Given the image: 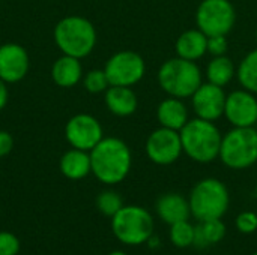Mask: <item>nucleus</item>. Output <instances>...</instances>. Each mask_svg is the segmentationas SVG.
Listing matches in <instances>:
<instances>
[{
  "instance_id": "39448f33",
  "label": "nucleus",
  "mask_w": 257,
  "mask_h": 255,
  "mask_svg": "<svg viewBox=\"0 0 257 255\" xmlns=\"http://www.w3.org/2000/svg\"><path fill=\"white\" fill-rule=\"evenodd\" d=\"M54 42L63 54L83 59L96 45L95 26L87 18L78 15L66 17L54 27Z\"/></svg>"
},
{
  "instance_id": "b1692460",
  "label": "nucleus",
  "mask_w": 257,
  "mask_h": 255,
  "mask_svg": "<svg viewBox=\"0 0 257 255\" xmlns=\"http://www.w3.org/2000/svg\"><path fill=\"white\" fill-rule=\"evenodd\" d=\"M196 227L187 221H179L170 225V240L176 248H188L194 245Z\"/></svg>"
},
{
  "instance_id": "9d476101",
  "label": "nucleus",
  "mask_w": 257,
  "mask_h": 255,
  "mask_svg": "<svg viewBox=\"0 0 257 255\" xmlns=\"http://www.w3.org/2000/svg\"><path fill=\"white\" fill-rule=\"evenodd\" d=\"M145 150L148 158L157 165L175 164L184 153L179 131L163 126L154 129L146 138Z\"/></svg>"
},
{
  "instance_id": "72a5a7b5",
  "label": "nucleus",
  "mask_w": 257,
  "mask_h": 255,
  "mask_svg": "<svg viewBox=\"0 0 257 255\" xmlns=\"http://www.w3.org/2000/svg\"><path fill=\"white\" fill-rule=\"evenodd\" d=\"M253 255H257V252H254V254H253Z\"/></svg>"
},
{
  "instance_id": "4468645a",
  "label": "nucleus",
  "mask_w": 257,
  "mask_h": 255,
  "mask_svg": "<svg viewBox=\"0 0 257 255\" xmlns=\"http://www.w3.org/2000/svg\"><path fill=\"white\" fill-rule=\"evenodd\" d=\"M29 71V54L18 44L0 45V78L5 83H18Z\"/></svg>"
},
{
  "instance_id": "423d86ee",
  "label": "nucleus",
  "mask_w": 257,
  "mask_h": 255,
  "mask_svg": "<svg viewBox=\"0 0 257 255\" xmlns=\"http://www.w3.org/2000/svg\"><path fill=\"white\" fill-rule=\"evenodd\" d=\"M230 170H247L257 162V129L232 128L223 135L220 156Z\"/></svg>"
},
{
  "instance_id": "bb28decb",
  "label": "nucleus",
  "mask_w": 257,
  "mask_h": 255,
  "mask_svg": "<svg viewBox=\"0 0 257 255\" xmlns=\"http://www.w3.org/2000/svg\"><path fill=\"white\" fill-rule=\"evenodd\" d=\"M20 246V240L14 233L0 231V255H17Z\"/></svg>"
},
{
  "instance_id": "393cba45",
  "label": "nucleus",
  "mask_w": 257,
  "mask_h": 255,
  "mask_svg": "<svg viewBox=\"0 0 257 255\" xmlns=\"http://www.w3.org/2000/svg\"><path fill=\"white\" fill-rule=\"evenodd\" d=\"M96 207L104 216L113 218L123 207V201L116 191L107 189L96 197Z\"/></svg>"
},
{
  "instance_id": "6e6552de",
  "label": "nucleus",
  "mask_w": 257,
  "mask_h": 255,
  "mask_svg": "<svg viewBox=\"0 0 257 255\" xmlns=\"http://www.w3.org/2000/svg\"><path fill=\"white\" fill-rule=\"evenodd\" d=\"M236 23V11L230 0H202L196 9V24L206 36H227Z\"/></svg>"
},
{
  "instance_id": "6ab92c4d",
  "label": "nucleus",
  "mask_w": 257,
  "mask_h": 255,
  "mask_svg": "<svg viewBox=\"0 0 257 255\" xmlns=\"http://www.w3.org/2000/svg\"><path fill=\"white\" fill-rule=\"evenodd\" d=\"M51 77H53V81L60 87H65V89L74 87L75 84L80 83L83 77V66H81L80 59L63 54L53 63Z\"/></svg>"
},
{
  "instance_id": "aec40b11",
  "label": "nucleus",
  "mask_w": 257,
  "mask_h": 255,
  "mask_svg": "<svg viewBox=\"0 0 257 255\" xmlns=\"http://www.w3.org/2000/svg\"><path fill=\"white\" fill-rule=\"evenodd\" d=\"M59 168L66 179L80 180L84 179L89 173H92L90 153L80 149H71L63 153L59 162Z\"/></svg>"
},
{
  "instance_id": "f03ea898",
  "label": "nucleus",
  "mask_w": 257,
  "mask_h": 255,
  "mask_svg": "<svg viewBox=\"0 0 257 255\" xmlns=\"http://www.w3.org/2000/svg\"><path fill=\"white\" fill-rule=\"evenodd\" d=\"M182 150L194 162L209 164L220 156L223 134L215 122L203 119H190L179 131Z\"/></svg>"
},
{
  "instance_id": "9b49d317",
  "label": "nucleus",
  "mask_w": 257,
  "mask_h": 255,
  "mask_svg": "<svg viewBox=\"0 0 257 255\" xmlns=\"http://www.w3.org/2000/svg\"><path fill=\"white\" fill-rule=\"evenodd\" d=\"M233 128H253L257 123V95L238 89L226 95L224 114Z\"/></svg>"
},
{
  "instance_id": "4be33fe9",
  "label": "nucleus",
  "mask_w": 257,
  "mask_h": 255,
  "mask_svg": "<svg viewBox=\"0 0 257 255\" xmlns=\"http://www.w3.org/2000/svg\"><path fill=\"white\" fill-rule=\"evenodd\" d=\"M226 236V225L221 219H208L200 221L196 225V236H194V246L206 248L209 245H215L223 240Z\"/></svg>"
},
{
  "instance_id": "2f4dec72",
  "label": "nucleus",
  "mask_w": 257,
  "mask_h": 255,
  "mask_svg": "<svg viewBox=\"0 0 257 255\" xmlns=\"http://www.w3.org/2000/svg\"><path fill=\"white\" fill-rule=\"evenodd\" d=\"M108 255H128V254H125L123 251H113V252H110Z\"/></svg>"
},
{
  "instance_id": "c85d7f7f",
  "label": "nucleus",
  "mask_w": 257,
  "mask_h": 255,
  "mask_svg": "<svg viewBox=\"0 0 257 255\" xmlns=\"http://www.w3.org/2000/svg\"><path fill=\"white\" fill-rule=\"evenodd\" d=\"M229 50V41L224 35H215V36H208V53L215 57V56H226Z\"/></svg>"
},
{
  "instance_id": "473e14b6",
  "label": "nucleus",
  "mask_w": 257,
  "mask_h": 255,
  "mask_svg": "<svg viewBox=\"0 0 257 255\" xmlns=\"http://www.w3.org/2000/svg\"><path fill=\"white\" fill-rule=\"evenodd\" d=\"M256 42H257V27H256Z\"/></svg>"
},
{
  "instance_id": "7c9ffc66",
  "label": "nucleus",
  "mask_w": 257,
  "mask_h": 255,
  "mask_svg": "<svg viewBox=\"0 0 257 255\" xmlns=\"http://www.w3.org/2000/svg\"><path fill=\"white\" fill-rule=\"evenodd\" d=\"M8 87H6V83L0 78V110H3L8 104Z\"/></svg>"
},
{
  "instance_id": "a211bd4d",
  "label": "nucleus",
  "mask_w": 257,
  "mask_h": 255,
  "mask_svg": "<svg viewBox=\"0 0 257 255\" xmlns=\"http://www.w3.org/2000/svg\"><path fill=\"white\" fill-rule=\"evenodd\" d=\"M158 216L169 225L179 221H187L191 216L190 203L185 197L176 192H169L161 195L155 204Z\"/></svg>"
},
{
  "instance_id": "ddd939ff",
  "label": "nucleus",
  "mask_w": 257,
  "mask_h": 255,
  "mask_svg": "<svg viewBox=\"0 0 257 255\" xmlns=\"http://www.w3.org/2000/svg\"><path fill=\"white\" fill-rule=\"evenodd\" d=\"M226 92L223 87L211 84V83H202V86L193 93L191 99V108L196 114V117L217 122L224 114V104H226Z\"/></svg>"
},
{
  "instance_id": "f704fd0d",
  "label": "nucleus",
  "mask_w": 257,
  "mask_h": 255,
  "mask_svg": "<svg viewBox=\"0 0 257 255\" xmlns=\"http://www.w3.org/2000/svg\"><path fill=\"white\" fill-rule=\"evenodd\" d=\"M256 125H257V123H256Z\"/></svg>"
},
{
  "instance_id": "0eeeda50",
  "label": "nucleus",
  "mask_w": 257,
  "mask_h": 255,
  "mask_svg": "<svg viewBox=\"0 0 257 255\" xmlns=\"http://www.w3.org/2000/svg\"><path fill=\"white\" fill-rule=\"evenodd\" d=\"M111 231L123 245H143L154 234V218L145 207L123 206L111 218Z\"/></svg>"
},
{
  "instance_id": "dca6fc26",
  "label": "nucleus",
  "mask_w": 257,
  "mask_h": 255,
  "mask_svg": "<svg viewBox=\"0 0 257 255\" xmlns=\"http://www.w3.org/2000/svg\"><path fill=\"white\" fill-rule=\"evenodd\" d=\"M157 120H158L160 126H163V128L181 131L190 120L188 107L184 102V99L169 96L158 104Z\"/></svg>"
},
{
  "instance_id": "cd10ccee",
  "label": "nucleus",
  "mask_w": 257,
  "mask_h": 255,
  "mask_svg": "<svg viewBox=\"0 0 257 255\" xmlns=\"http://www.w3.org/2000/svg\"><path fill=\"white\" fill-rule=\"evenodd\" d=\"M236 228L244 234H251L257 230V213L254 212H242L236 218Z\"/></svg>"
},
{
  "instance_id": "412c9836",
  "label": "nucleus",
  "mask_w": 257,
  "mask_h": 255,
  "mask_svg": "<svg viewBox=\"0 0 257 255\" xmlns=\"http://www.w3.org/2000/svg\"><path fill=\"white\" fill-rule=\"evenodd\" d=\"M205 77L208 83L224 89L236 77V68L227 56H215L209 60L205 71Z\"/></svg>"
},
{
  "instance_id": "7ed1b4c3",
  "label": "nucleus",
  "mask_w": 257,
  "mask_h": 255,
  "mask_svg": "<svg viewBox=\"0 0 257 255\" xmlns=\"http://www.w3.org/2000/svg\"><path fill=\"white\" fill-rule=\"evenodd\" d=\"M158 84L169 96L187 99L203 83V72L197 62L185 60L181 57L167 59L158 69Z\"/></svg>"
},
{
  "instance_id": "c756f323",
  "label": "nucleus",
  "mask_w": 257,
  "mask_h": 255,
  "mask_svg": "<svg viewBox=\"0 0 257 255\" xmlns=\"http://www.w3.org/2000/svg\"><path fill=\"white\" fill-rule=\"evenodd\" d=\"M12 147H14L12 135L8 131H0V158L9 155Z\"/></svg>"
},
{
  "instance_id": "f3484780",
  "label": "nucleus",
  "mask_w": 257,
  "mask_h": 255,
  "mask_svg": "<svg viewBox=\"0 0 257 255\" xmlns=\"http://www.w3.org/2000/svg\"><path fill=\"white\" fill-rule=\"evenodd\" d=\"M176 56L185 60L197 62L208 54V36L200 29H190L182 32L175 42Z\"/></svg>"
},
{
  "instance_id": "a878e982",
  "label": "nucleus",
  "mask_w": 257,
  "mask_h": 255,
  "mask_svg": "<svg viewBox=\"0 0 257 255\" xmlns=\"http://www.w3.org/2000/svg\"><path fill=\"white\" fill-rule=\"evenodd\" d=\"M83 84H84L86 90L90 93H101L110 87V83H108V78H107L104 69L89 71L83 78Z\"/></svg>"
},
{
  "instance_id": "2eb2a0df",
  "label": "nucleus",
  "mask_w": 257,
  "mask_h": 255,
  "mask_svg": "<svg viewBox=\"0 0 257 255\" xmlns=\"http://www.w3.org/2000/svg\"><path fill=\"white\" fill-rule=\"evenodd\" d=\"M108 111L117 117H128L137 111L139 98L133 87L126 86H110L104 96Z\"/></svg>"
},
{
  "instance_id": "f8f14e48",
  "label": "nucleus",
  "mask_w": 257,
  "mask_h": 255,
  "mask_svg": "<svg viewBox=\"0 0 257 255\" xmlns=\"http://www.w3.org/2000/svg\"><path fill=\"white\" fill-rule=\"evenodd\" d=\"M65 137L74 149L90 152L102 138V126L90 114H75L65 126Z\"/></svg>"
},
{
  "instance_id": "1a4fd4ad",
  "label": "nucleus",
  "mask_w": 257,
  "mask_h": 255,
  "mask_svg": "<svg viewBox=\"0 0 257 255\" xmlns=\"http://www.w3.org/2000/svg\"><path fill=\"white\" fill-rule=\"evenodd\" d=\"M110 86L133 87L140 83L146 74L145 59L131 50H122L114 53L104 66Z\"/></svg>"
},
{
  "instance_id": "5701e85b",
  "label": "nucleus",
  "mask_w": 257,
  "mask_h": 255,
  "mask_svg": "<svg viewBox=\"0 0 257 255\" xmlns=\"http://www.w3.org/2000/svg\"><path fill=\"white\" fill-rule=\"evenodd\" d=\"M236 78L242 89L257 95V48L251 50L238 65Z\"/></svg>"
},
{
  "instance_id": "f257e3e1",
  "label": "nucleus",
  "mask_w": 257,
  "mask_h": 255,
  "mask_svg": "<svg viewBox=\"0 0 257 255\" xmlns=\"http://www.w3.org/2000/svg\"><path fill=\"white\" fill-rule=\"evenodd\" d=\"M89 153L92 173L104 185H117L123 182L131 171V149L117 137L102 138Z\"/></svg>"
},
{
  "instance_id": "20e7f679",
  "label": "nucleus",
  "mask_w": 257,
  "mask_h": 255,
  "mask_svg": "<svg viewBox=\"0 0 257 255\" xmlns=\"http://www.w3.org/2000/svg\"><path fill=\"white\" fill-rule=\"evenodd\" d=\"M190 210L199 222L208 219H221L230 204L227 186L215 179L206 177L194 185L190 192Z\"/></svg>"
}]
</instances>
